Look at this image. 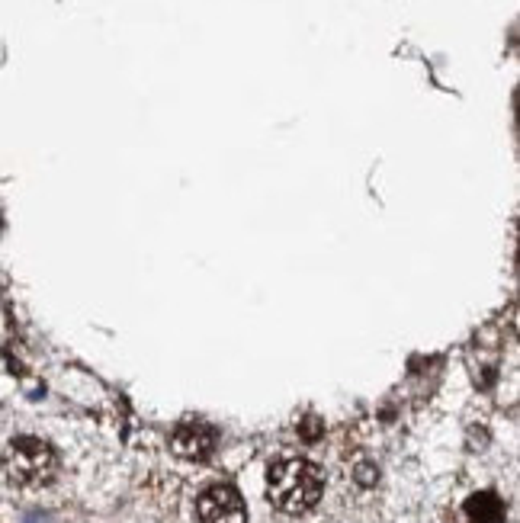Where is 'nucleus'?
I'll use <instances>...</instances> for the list:
<instances>
[{
	"instance_id": "nucleus-1",
	"label": "nucleus",
	"mask_w": 520,
	"mask_h": 523,
	"mask_svg": "<svg viewBox=\"0 0 520 523\" xmlns=\"http://www.w3.org/2000/svg\"><path fill=\"white\" fill-rule=\"evenodd\" d=\"M325 479L309 459H280L267 472V498L283 514H305L318 504Z\"/></svg>"
},
{
	"instance_id": "nucleus-2",
	"label": "nucleus",
	"mask_w": 520,
	"mask_h": 523,
	"mask_svg": "<svg viewBox=\"0 0 520 523\" xmlns=\"http://www.w3.org/2000/svg\"><path fill=\"white\" fill-rule=\"evenodd\" d=\"M55 450L39 437H17L0 453V482L17 491H33L55 479Z\"/></svg>"
},
{
	"instance_id": "nucleus-3",
	"label": "nucleus",
	"mask_w": 520,
	"mask_h": 523,
	"mask_svg": "<svg viewBox=\"0 0 520 523\" xmlns=\"http://www.w3.org/2000/svg\"><path fill=\"white\" fill-rule=\"evenodd\" d=\"M196 517H200V523H244L248 511H244V501L232 485H212L196 501Z\"/></svg>"
},
{
	"instance_id": "nucleus-4",
	"label": "nucleus",
	"mask_w": 520,
	"mask_h": 523,
	"mask_svg": "<svg viewBox=\"0 0 520 523\" xmlns=\"http://www.w3.org/2000/svg\"><path fill=\"white\" fill-rule=\"evenodd\" d=\"M171 446L180 459H190V463H203L216 450V430L206 424H183L174 430Z\"/></svg>"
},
{
	"instance_id": "nucleus-5",
	"label": "nucleus",
	"mask_w": 520,
	"mask_h": 523,
	"mask_svg": "<svg viewBox=\"0 0 520 523\" xmlns=\"http://www.w3.org/2000/svg\"><path fill=\"white\" fill-rule=\"evenodd\" d=\"M466 514L472 523H501L504 520V504L492 491H479L466 501Z\"/></svg>"
}]
</instances>
